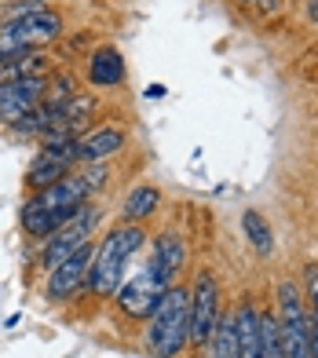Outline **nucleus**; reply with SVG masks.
Returning a JSON list of instances; mask_svg holds the SVG:
<instances>
[{
  "mask_svg": "<svg viewBox=\"0 0 318 358\" xmlns=\"http://www.w3.org/2000/svg\"><path fill=\"white\" fill-rule=\"evenodd\" d=\"M55 124H59V106L55 103H41L37 110H29L26 117L11 128V136L15 139H41L48 128H55Z\"/></svg>",
  "mask_w": 318,
  "mask_h": 358,
  "instance_id": "nucleus-20",
  "label": "nucleus"
},
{
  "mask_svg": "<svg viewBox=\"0 0 318 358\" xmlns=\"http://www.w3.org/2000/svg\"><path fill=\"white\" fill-rule=\"evenodd\" d=\"M92 259H95V241H88L85 249H77L70 259H62L55 271H48L44 282V296L52 303H66L77 300L88 289V274H92Z\"/></svg>",
  "mask_w": 318,
  "mask_h": 358,
  "instance_id": "nucleus-7",
  "label": "nucleus"
},
{
  "mask_svg": "<svg viewBox=\"0 0 318 358\" xmlns=\"http://www.w3.org/2000/svg\"><path fill=\"white\" fill-rule=\"evenodd\" d=\"M242 231L249 238V245L256 249L260 256H271L275 252V234H271V223L263 220L260 208H245L242 213Z\"/></svg>",
  "mask_w": 318,
  "mask_h": 358,
  "instance_id": "nucleus-21",
  "label": "nucleus"
},
{
  "mask_svg": "<svg viewBox=\"0 0 318 358\" xmlns=\"http://www.w3.org/2000/svg\"><path fill=\"white\" fill-rule=\"evenodd\" d=\"M26 77H52V55H48V48L0 59V85H8V80H26Z\"/></svg>",
  "mask_w": 318,
  "mask_h": 358,
  "instance_id": "nucleus-14",
  "label": "nucleus"
},
{
  "mask_svg": "<svg viewBox=\"0 0 318 358\" xmlns=\"http://www.w3.org/2000/svg\"><path fill=\"white\" fill-rule=\"evenodd\" d=\"M190 344V289L172 285L147 318V351L154 358H180Z\"/></svg>",
  "mask_w": 318,
  "mask_h": 358,
  "instance_id": "nucleus-2",
  "label": "nucleus"
},
{
  "mask_svg": "<svg viewBox=\"0 0 318 358\" xmlns=\"http://www.w3.org/2000/svg\"><path fill=\"white\" fill-rule=\"evenodd\" d=\"M124 146H129V132L121 124H99L77 139V157H81V165H99V161L117 157Z\"/></svg>",
  "mask_w": 318,
  "mask_h": 358,
  "instance_id": "nucleus-9",
  "label": "nucleus"
},
{
  "mask_svg": "<svg viewBox=\"0 0 318 358\" xmlns=\"http://www.w3.org/2000/svg\"><path fill=\"white\" fill-rule=\"evenodd\" d=\"M238 4H256V0H238Z\"/></svg>",
  "mask_w": 318,
  "mask_h": 358,
  "instance_id": "nucleus-29",
  "label": "nucleus"
},
{
  "mask_svg": "<svg viewBox=\"0 0 318 358\" xmlns=\"http://www.w3.org/2000/svg\"><path fill=\"white\" fill-rule=\"evenodd\" d=\"M308 19L318 22V0H308Z\"/></svg>",
  "mask_w": 318,
  "mask_h": 358,
  "instance_id": "nucleus-27",
  "label": "nucleus"
},
{
  "mask_svg": "<svg viewBox=\"0 0 318 358\" xmlns=\"http://www.w3.org/2000/svg\"><path fill=\"white\" fill-rule=\"evenodd\" d=\"M77 95V77L73 73H52L48 77V95H44V103H55V106H62L66 99H73Z\"/></svg>",
  "mask_w": 318,
  "mask_h": 358,
  "instance_id": "nucleus-23",
  "label": "nucleus"
},
{
  "mask_svg": "<svg viewBox=\"0 0 318 358\" xmlns=\"http://www.w3.org/2000/svg\"><path fill=\"white\" fill-rule=\"evenodd\" d=\"M73 169H66L62 161H55L52 154H44V150H37V157L29 161V169H26V187L29 190H48L52 183H59V179H66Z\"/></svg>",
  "mask_w": 318,
  "mask_h": 358,
  "instance_id": "nucleus-17",
  "label": "nucleus"
},
{
  "mask_svg": "<svg viewBox=\"0 0 318 358\" xmlns=\"http://www.w3.org/2000/svg\"><path fill=\"white\" fill-rule=\"evenodd\" d=\"M168 289H172V285H165V282L154 274V267L147 264L143 271H136L132 278H124V282H121L114 303L121 307V315H129L132 322H147V318L157 311V303L165 300V292H168Z\"/></svg>",
  "mask_w": 318,
  "mask_h": 358,
  "instance_id": "nucleus-6",
  "label": "nucleus"
},
{
  "mask_svg": "<svg viewBox=\"0 0 318 358\" xmlns=\"http://www.w3.org/2000/svg\"><path fill=\"white\" fill-rule=\"evenodd\" d=\"M95 110H99V99H95L92 92H77L73 99H66L59 106V124L73 128L77 136H85V124L95 117Z\"/></svg>",
  "mask_w": 318,
  "mask_h": 358,
  "instance_id": "nucleus-18",
  "label": "nucleus"
},
{
  "mask_svg": "<svg viewBox=\"0 0 318 358\" xmlns=\"http://www.w3.org/2000/svg\"><path fill=\"white\" fill-rule=\"evenodd\" d=\"M143 95H147V99H161V95H165V85H147V88H143Z\"/></svg>",
  "mask_w": 318,
  "mask_h": 358,
  "instance_id": "nucleus-26",
  "label": "nucleus"
},
{
  "mask_svg": "<svg viewBox=\"0 0 318 358\" xmlns=\"http://www.w3.org/2000/svg\"><path fill=\"white\" fill-rule=\"evenodd\" d=\"M85 77L92 88H117L124 80V59L114 44H103L88 55V66H85Z\"/></svg>",
  "mask_w": 318,
  "mask_h": 358,
  "instance_id": "nucleus-12",
  "label": "nucleus"
},
{
  "mask_svg": "<svg viewBox=\"0 0 318 358\" xmlns=\"http://www.w3.org/2000/svg\"><path fill=\"white\" fill-rule=\"evenodd\" d=\"M77 176L85 179V187H88V194L95 198L103 187H106V179H110V169H106V161H99V165H81L77 169Z\"/></svg>",
  "mask_w": 318,
  "mask_h": 358,
  "instance_id": "nucleus-24",
  "label": "nucleus"
},
{
  "mask_svg": "<svg viewBox=\"0 0 318 358\" xmlns=\"http://www.w3.org/2000/svg\"><path fill=\"white\" fill-rule=\"evenodd\" d=\"M62 37V19L52 8L19 15V19L0 22V59L22 55V52H37V48H48Z\"/></svg>",
  "mask_w": 318,
  "mask_h": 358,
  "instance_id": "nucleus-3",
  "label": "nucleus"
},
{
  "mask_svg": "<svg viewBox=\"0 0 318 358\" xmlns=\"http://www.w3.org/2000/svg\"><path fill=\"white\" fill-rule=\"evenodd\" d=\"M205 358H238V329H234V311H224L216 322L212 336L205 340Z\"/></svg>",
  "mask_w": 318,
  "mask_h": 358,
  "instance_id": "nucleus-19",
  "label": "nucleus"
},
{
  "mask_svg": "<svg viewBox=\"0 0 318 358\" xmlns=\"http://www.w3.org/2000/svg\"><path fill=\"white\" fill-rule=\"evenodd\" d=\"M147 231L143 223H117L106 238L95 241V259H92V274H88V292L99 300H114L117 289L129 274V259L143 249Z\"/></svg>",
  "mask_w": 318,
  "mask_h": 358,
  "instance_id": "nucleus-1",
  "label": "nucleus"
},
{
  "mask_svg": "<svg viewBox=\"0 0 318 358\" xmlns=\"http://www.w3.org/2000/svg\"><path fill=\"white\" fill-rule=\"evenodd\" d=\"M224 315V289L212 271H198L190 282V344H205Z\"/></svg>",
  "mask_w": 318,
  "mask_h": 358,
  "instance_id": "nucleus-5",
  "label": "nucleus"
},
{
  "mask_svg": "<svg viewBox=\"0 0 318 358\" xmlns=\"http://www.w3.org/2000/svg\"><path fill=\"white\" fill-rule=\"evenodd\" d=\"M260 336H263V358H285V344H282V322H278V311H263Z\"/></svg>",
  "mask_w": 318,
  "mask_h": 358,
  "instance_id": "nucleus-22",
  "label": "nucleus"
},
{
  "mask_svg": "<svg viewBox=\"0 0 318 358\" xmlns=\"http://www.w3.org/2000/svg\"><path fill=\"white\" fill-rule=\"evenodd\" d=\"M275 311L282 318V325H308V329H315V322H311V307H308V296L300 292L296 282L289 278H282L275 285Z\"/></svg>",
  "mask_w": 318,
  "mask_h": 358,
  "instance_id": "nucleus-13",
  "label": "nucleus"
},
{
  "mask_svg": "<svg viewBox=\"0 0 318 358\" xmlns=\"http://www.w3.org/2000/svg\"><path fill=\"white\" fill-rule=\"evenodd\" d=\"M19 220H22V231H26V238H34L37 245L44 238H52L59 227H66L70 223V216H62V213H52V208H44V205H37L34 198H26L22 201V213H19Z\"/></svg>",
  "mask_w": 318,
  "mask_h": 358,
  "instance_id": "nucleus-15",
  "label": "nucleus"
},
{
  "mask_svg": "<svg viewBox=\"0 0 318 358\" xmlns=\"http://www.w3.org/2000/svg\"><path fill=\"white\" fill-rule=\"evenodd\" d=\"M103 220V208H95L92 201L77 208V216L66 223V227H59V231L52 238H44L41 241V249H37V267L48 274V271H55L62 259H70L77 249H85L92 234H95V227H99Z\"/></svg>",
  "mask_w": 318,
  "mask_h": 358,
  "instance_id": "nucleus-4",
  "label": "nucleus"
},
{
  "mask_svg": "<svg viewBox=\"0 0 318 358\" xmlns=\"http://www.w3.org/2000/svg\"><path fill=\"white\" fill-rule=\"evenodd\" d=\"M308 358H318V329L311 333V355H308Z\"/></svg>",
  "mask_w": 318,
  "mask_h": 358,
  "instance_id": "nucleus-28",
  "label": "nucleus"
},
{
  "mask_svg": "<svg viewBox=\"0 0 318 358\" xmlns=\"http://www.w3.org/2000/svg\"><path fill=\"white\" fill-rule=\"evenodd\" d=\"M263 307L256 300H238L234 307V329H238V358H263Z\"/></svg>",
  "mask_w": 318,
  "mask_h": 358,
  "instance_id": "nucleus-10",
  "label": "nucleus"
},
{
  "mask_svg": "<svg viewBox=\"0 0 318 358\" xmlns=\"http://www.w3.org/2000/svg\"><path fill=\"white\" fill-rule=\"evenodd\" d=\"M44 95H48V77H26V80L0 85V124L11 132L29 110H37L44 103Z\"/></svg>",
  "mask_w": 318,
  "mask_h": 358,
  "instance_id": "nucleus-8",
  "label": "nucleus"
},
{
  "mask_svg": "<svg viewBox=\"0 0 318 358\" xmlns=\"http://www.w3.org/2000/svg\"><path fill=\"white\" fill-rule=\"evenodd\" d=\"M157 208H161V190L154 183H139L129 190V198L121 201V220L124 223H147Z\"/></svg>",
  "mask_w": 318,
  "mask_h": 358,
  "instance_id": "nucleus-16",
  "label": "nucleus"
},
{
  "mask_svg": "<svg viewBox=\"0 0 318 358\" xmlns=\"http://www.w3.org/2000/svg\"><path fill=\"white\" fill-rule=\"evenodd\" d=\"M147 264L154 267V274H157L165 285H176L180 271L187 267V245H183V238L172 234V231L157 234V238H154V252H150Z\"/></svg>",
  "mask_w": 318,
  "mask_h": 358,
  "instance_id": "nucleus-11",
  "label": "nucleus"
},
{
  "mask_svg": "<svg viewBox=\"0 0 318 358\" xmlns=\"http://www.w3.org/2000/svg\"><path fill=\"white\" fill-rule=\"evenodd\" d=\"M304 296H308L311 322H315V318H318V264H308V267H304Z\"/></svg>",
  "mask_w": 318,
  "mask_h": 358,
  "instance_id": "nucleus-25",
  "label": "nucleus"
}]
</instances>
